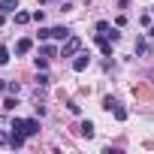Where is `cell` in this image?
Instances as JSON below:
<instances>
[{
	"label": "cell",
	"instance_id": "1",
	"mask_svg": "<svg viewBox=\"0 0 154 154\" xmlns=\"http://www.w3.org/2000/svg\"><path fill=\"white\" fill-rule=\"evenodd\" d=\"M79 48H82V39H79V36H69V39H63V45H60V57H75Z\"/></svg>",
	"mask_w": 154,
	"mask_h": 154
},
{
	"label": "cell",
	"instance_id": "2",
	"mask_svg": "<svg viewBox=\"0 0 154 154\" xmlns=\"http://www.w3.org/2000/svg\"><path fill=\"white\" fill-rule=\"evenodd\" d=\"M88 63H91V54H82V51H79V54H75V60H72V69L82 72V69H88Z\"/></svg>",
	"mask_w": 154,
	"mask_h": 154
},
{
	"label": "cell",
	"instance_id": "3",
	"mask_svg": "<svg viewBox=\"0 0 154 154\" xmlns=\"http://www.w3.org/2000/svg\"><path fill=\"white\" fill-rule=\"evenodd\" d=\"M0 12L15 15V12H18V0H0Z\"/></svg>",
	"mask_w": 154,
	"mask_h": 154
},
{
	"label": "cell",
	"instance_id": "4",
	"mask_svg": "<svg viewBox=\"0 0 154 154\" xmlns=\"http://www.w3.org/2000/svg\"><path fill=\"white\" fill-rule=\"evenodd\" d=\"M30 48H33V42L24 36V39H18L15 42V54H30Z\"/></svg>",
	"mask_w": 154,
	"mask_h": 154
},
{
	"label": "cell",
	"instance_id": "5",
	"mask_svg": "<svg viewBox=\"0 0 154 154\" xmlns=\"http://www.w3.org/2000/svg\"><path fill=\"white\" fill-rule=\"evenodd\" d=\"M24 133H27V136H36V133H39V121H36V118H24Z\"/></svg>",
	"mask_w": 154,
	"mask_h": 154
},
{
	"label": "cell",
	"instance_id": "6",
	"mask_svg": "<svg viewBox=\"0 0 154 154\" xmlns=\"http://www.w3.org/2000/svg\"><path fill=\"white\" fill-rule=\"evenodd\" d=\"M51 79H48V72L45 69H36V88H48Z\"/></svg>",
	"mask_w": 154,
	"mask_h": 154
},
{
	"label": "cell",
	"instance_id": "7",
	"mask_svg": "<svg viewBox=\"0 0 154 154\" xmlns=\"http://www.w3.org/2000/svg\"><path fill=\"white\" fill-rule=\"evenodd\" d=\"M69 27H51V39H69Z\"/></svg>",
	"mask_w": 154,
	"mask_h": 154
},
{
	"label": "cell",
	"instance_id": "8",
	"mask_svg": "<svg viewBox=\"0 0 154 154\" xmlns=\"http://www.w3.org/2000/svg\"><path fill=\"white\" fill-rule=\"evenodd\" d=\"M39 54H42V57H54V54H60V51H57V48H54L51 42H42V48H39Z\"/></svg>",
	"mask_w": 154,
	"mask_h": 154
},
{
	"label": "cell",
	"instance_id": "9",
	"mask_svg": "<svg viewBox=\"0 0 154 154\" xmlns=\"http://www.w3.org/2000/svg\"><path fill=\"white\" fill-rule=\"evenodd\" d=\"M79 136L91 139V136H94V124H91V121H82V127H79Z\"/></svg>",
	"mask_w": 154,
	"mask_h": 154
},
{
	"label": "cell",
	"instance_id": "10",
	"mask_svg": "<svg viewBox=\"0 0 154 154\" xmlns=\"http://www.w3.org/2000/svg\"><path fill=\"white\" fill-rule=\"evenodd\" d=\"M24 139H27L24 133H12V136H9V145H12V148H21V145H24Z\"/></svg>",
	"mask_w": 154,
	"mask_h": 154
},
{
	"label": "cell",
	"instance_id": "11",
	"mask_svg": "<svg viewBox=\"0 0 154 154\" xmlns=\"http://www.w3.org/2000/svg\"><path fill=\"white\" fill-rule=\"evenodd\" d=\"M12 133H24V118H12V127H9ZM27 136V133H24Z\"/></svg>",
	"mask_w": 154,
	"mask_h": 154
},
{
	"label": "cell",
	"instance_id": "12",
	"mask_svg": "<svg viewBox=\"0 0 154 154\" xmlns=\"http://www.w3.org/2000/svg\"><path fill=\"white\" fill-rule=\"evenodd\" d=\"M27 21H33L30 12H15V24H27Z\"/></svg>",
	"mask_w": 154,
	"mask_h": 154
},
{
	"label": "cell",
	"instance_id": "13",
	"mask_svg": "<svg viewBox=\"0 0 154 154\" xmlns=\"http://www.w3.org/2000/svg\"><path fill=\"white\" fill-rule=\"evenodd\" d=\"M112 112H115V121H127V109H124L121 103H118V106H115Z\"/></svg>",
	"mask_w": 154,
	"mask_h": 154
},
{
	"label": "cell",
	"instance_id": "14",
	"mask_svg": "<svg viewBox=\"0 0 154 154\" xmlns=\"http://www.w3.org/2000/svg\"><path fill=\"white\" fill-rule=\"evenodd\" d=\"M66 109H69V115H82V106L75 103V100H69V103H66Z\"/></svg>",
	"mask_w": 154,
	"mask_h": 154
},
{
	"label": "cell",
	"instance_id": "15",
	"mask_svg": "<svg viewBox=\"0 0 154 154\" xmlns=\"http://www.w3.org/2000/svg\"><path fill=\"white\" fill-rule=\"evenodd\" d=\"M109 30H112V24H109V21H97V33H103V36H106Z\"/></svg>",
	"mask_w": 154,
	"mask_h": 154
},
{
	"label": "cell",
	"instance_id": "16",
	"mask_svg": "<svg viewBox=\"0 0 154 154\" xmlns=\"http://www.w3.org/2000/svg\"><path fill=\"white\" fill-rule=\"evenodd\" d=\"M136 54H148V42L145 39H136Z\"/></svg>",
	"mask_w": 154,
	"mask_h": 154
},
{
	"label": "cell",
	"instance_id": "17",
	"mask_svg": "<svg viewBox=\"0 0 154 154\" xmlns=\"http://www.w3.org/2000/svg\"><path fill=\"white\" fill-rule=\"evenodd\" d=\"M33 63H36V69H48V57H42V54L33 57Z\"/></svg>",
	"mask_w": 154,
	"mask_h": 154
},
{
	"label": "cell",
	"instance_id": "18",
	"mask_svg": "<svg viewBox=\"0 0 154 154\" xmlns=\"http://www.w3.org/2000/svg\"><path fill=\"white\" fill-rule=\"evenodd\" d=\"M115 106H118V100H115V97H106V100H103V109H106V112H112Z\"/></svg>",
	"mask_w": 154,
	"mask_h": 154
},
{
	"label": "cell",
	"instance_id": "19",
	"mask_svg": "<svg viewBox=\"0 0 154 154\" xmlns=\"http://www.w3.org/2000/svg\"><path fill=\"white\" fill-rule=\"evenodd\" d=\"M3 63H9V48L0 45V66H3Z\"/></svg>",
	"mask_w": 154,
	"mask_h": 154
},
{
	"label": "cell",
	"instance_id": "20",
	"mask_svg": "<svg viewBox=\"0 0 154 154\" xmlns=\"http://www.w3.org/2000/svg\"><path fill=\"white\" fill-rule=\"evenodd\" d=\"M30 15H33V21H39V24H42V21H45V12H42V9H33V12H30Z\"/></svg>",
	"mask_w": 154,
	"mask_h": 154
},
{
	"label": "cell",
	"instance_id": "21",
	"mask_svg": "<svg viewBox=\"0 0 154 154\" xmlns=\"http://www.w3.org/2000/svg\"><path fill=\"white\" fill-rule=\"evenodd\" d=\"M6 91H9V94H18L21 85H18V82H6Z\"/></svg>",
	"mask_w": 154,
	"mask_h": 154
},
{
	"label": "cell",
	"instance_id": "22",
	"mask_svg": "<svg viewBox=\"0 0 154 154\" xmlns=\"http://www.w3.org/2000/svg\"><path fill=\"white\" fill-rule=\"evenodd\" d=\"M15 106H18V103H15V97H9V100H6V103H3V109H6V112H12V109H15Z\"/></svg>",
	"mask_w": 154,
	"mask_h": 154
},
{
	"label": "cell",
	"instance_id": "23",
	"mask_svg": "<svg viewBox=\"0 0 154 154\" xmlns=\"http://www.w3.org/2000/svg\"><path fill=\"white\" fill-rule=\"evenodd\" d=\"M3 21H6V12H0V24H3Z\"/></svg>",
	"mask_w": 154,
	"mask_h": 154
},
{
	"label": "cell",
	"instance_id": "24",
	"mask_svg": "<svg viewBox=\"0 0 154 154\" xmlns=\"http://www.w3.org/2000/svg\"><path fill=\"white\" fill-rule=\"evenodd\" d=\"M148 79H151V82H154V69H148Z\"/></svg>",
	"mask_w": 154,
	"mask_h": 154
},
{
	"label": "cell",
	"instance_id": "25",
	"mask_svg": "<svg viewBox=\"0 0 154 154\" xmlns=\"http://www.w3.org/2000/svg\"><path fill=\"white\" fill-rule=\"evenodd\" d=\"M148 36H154V27H151V30H148Z\"/></svg>",
	"mask_w": 154,
	"mask_h": 154
}]
</instances>
